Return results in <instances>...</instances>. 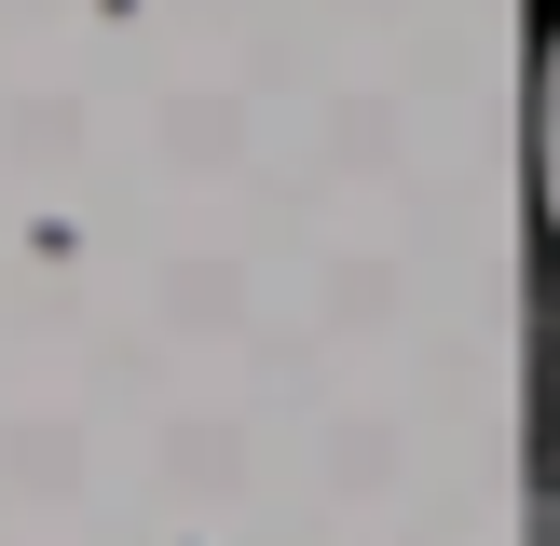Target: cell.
Segmentation results:
<instances>
[{"label": "cell", "mask_w": 560, "mask_h": 546, "mask_svg": "<svg viewBox=\"0 0 560 546\" xmlns=\"http://www.w3.org/2000/svg\"><path fill=\"white\" fill-rule=\"evenodd\" d=\"M534 178H547V233H560V27H547V69H534Z\"/></svg>", "instance_id": "obj_1"}, {"label": "cell", "mask_w": 560, "mask_h": 546, "mask_svg": "<svg viewBox=\"0 0 560 546\" xmlns=\"http://www.w3.org/2000/svg\"><path fill=\"white\" fill-rule=\"evenodd\" d=\"M534 546H560V506H534Z\"/></svg>", "instance_id": "obj_2"}]
</instances>
